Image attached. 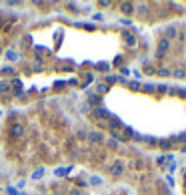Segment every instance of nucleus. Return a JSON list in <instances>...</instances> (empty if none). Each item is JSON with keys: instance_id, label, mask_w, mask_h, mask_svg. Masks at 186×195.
<instances>
[{"instance_id": "8", "label": "nucleus", "mask_w": 186, "mask_h": 195, "mask_svg": "<svg viewBox=\"0 0 186 195\" xmlns=\"http://www.w3.org/2000/svg\"><path fill=\"white\" fill-rule=\"evenodd\" d=\"M88 139H90L92 143H98L100 139H102V135H100V133H96V131H92V133H88Z\"/></svg>"}, {"instance_id": "4", "label": "nucleus", "mask_w": 186, "mask_h": 195, "mask_svg": "<svg viewBox=\"0 0 186 195\" xmlns=\"http://www.w3.org/2000/svg\"><path fill=\"white\" fill-rule=\"evenodd\" d=\"M122 38H124V40H126V44H136V36L134 34H130V32H126V30H124V32H122Z\"/></svg>"}, {"instance_id": "21", "label": "nucleus", "mask_w": 186, "mask_h": 195, "mask_svg": "<svg viewBox=\"0 0 186 195\" xmlns=\"http://www.w3.org/2000/svg\"><path fill=\"white\" fill-rule=\"evenodd\" d=\"M170 145H172V143H170V141H160V147H162V149H170Z\"/></svg>"}, {"instance_id": "2", "label": "nucleus", "mask_w": 186, "mask_h": 195, "mask_svg": "<svg viewBox=\"0 0 186 195\" xmlns=\"http://www.w3.org/2000/svg\"><path fill=\"white\" fill-rule=\"evenodd\" d=\"M122 171H124V163H122V161H114V163L110 165V173H112V175H120Z\"/></svg>"}, {"instance_id": "17", "label": "nucleus", "mask_w": 186, "mask_h": 195, "mask_svg": "<svg viewBox=\"0 0 186 195\" xmlns=\"http://www.w3.org/2000/svg\"><path fill=\"white\" fill-rule=\"evenodd\" d=\"M96 91L102 95V92H106L108 91V85H104V82H100V85H96Z\"/></svg>"}, {"instance_id": "7", "label": "nucleus", "mask_w": 186, "mask_h": 195, "mask_svg": "<svg viewBox=\"0 0 186 195\" xmlns=\"http://www.w3.org/2000/svg\"><path fill=\"white\" fill-rule=\"evenodd\" d=\"M70 169H72V167H70V165H68V167H58V169H56V175H58V177H64V175H68V173H70Z\"/></svg>"}, {"instance_id": "6", "label": "nucleus", "mask_w": 186, "mask_h": 195, "mask_svg": "<svg viewBox=\"0 0 186 195\" xmlns=\"http://www.w3.org/2000/svg\"><path fill=\"white\" fill-rule=\"evenodd\" d=\"M120 10L124 12V14H130V12L134 10V4H132V2H122V4H120Z\"/></svg>"}, {"instance_id": "14", "label": "nucleus", "mask_w": 186, "mask_h": 195, "mask_svg": "<svg viewBox=\"0 0 186 195\" xmlns=\"http://www.w3.org/2000/svg\"><path fill=\"white\" fill-rule=\"evenodd\" d=\"M174 141H178V143H186V131H182V133H178L174 137Z\"/></svg>"}, {"instance_id": "29", "label": "nucleus", "mask_w": 186, "mask_h": 195, "mask_svg": "<svg viewBox=\"0 0 186 195\" xmlns=\"http://www.w3.org/2000/svg\"><path fill=\"white\" fill-rule=\"evenodd\" d=\"M70 195H80V191H70Z\"/></svg>"}, {"instance_id": "5", "label": "nucleus", "mask_w": 186, "mask_h": 195, "mask_svg": "<svg viewBox=\"0 0 186 195\" xmlns=\"http://www.w3.org/2000/svg\"><path fill=\"white\" fill-rule=\"evenodd\" d=\"M22 133H24V127H22V125H18V123L12 127V131H10V135H12V137H20Z\"/></svg>"}, {"instance_id": "3", "label": "nucleus", "mask_w": 186, "mask_h": 195, "mask_svg": "<svg viewBox=\"0 0 186 195\" xmlns=\"http://www.w3.org/2000/svg\"><path fill=\"white\" fill-rule=\"evenodd\" d=\"M94 115L98 117V119H110V117H112L108 111H106V109H102V107H98V109L94 111Z\"/></svg>"}, {"instance_id": "12", "label": "nucleus", "mask_w": 186, "mask_h": 195, "mask_svg": "<svg viewBox=\"0 0 186 195\" xmlns=\"http://www.w3.org/2000/svg\"><path fill=\"white\" fill-rule=\"evenodd\" d=\"M124 137L130 139V137H136V133H134V129H130V127H124Z\"/></svg>"}, {"instance_id": "26", "label": "nucleus", "mask_w": 186, "mask_h": 195, "mask_svg": "<svg viewBox=\"0 0 186 195\" xmlns=\"http://www.w3.org/2000/svg\"><path fill=\"white\" fill-rule=\"evenodd\" d=\"M160 75H162V77H168V75H170V70H168V69H160Z\"/></svg>"}, {"instance_id": "16", "label": "nucleus", "mask_w": 186, "mask_h": 195, "mask_svg": "<svg viewBox=\"0 0 186 195\" xmlns=\"http://www.w3.org/2000/svg\"><path fill=\"white\" fill-rule=\"evenodd\" d=\"M140 87H142V85H140L138 80H130V82H128V89H132V91H136V89H140Z\"/></svg>"}, {"instance_id": "10", "label": "nucleus", "mask_w": 186, "mask_h": 195, "mask_svg": "<svg viewBox=\"0 0 186 195\" xmlns=\"http://www.w3.org/2000/svg\"><path fill=\"white\" fill-rule=\"evenodd\" d=\"M164 34H166V38H172V36H176V28L174 26H166Z\"/></svg>"}, {"instance_id": "27", "label": "nucleus", "mask_w": 186, "mask_h": 195, "mask_svg": "<svg viewBox=\"0 0 186 195\" xmlns=\"http://www.w3.org/2000/svg\"><path fill=\"white\" fill-rule=\"evenodd\" d=\"M116 80H118V79H116V77H112V75L106 77V82H116Z\"/></svg>"}, {"instance_id": "1", "label": "nucleus", "mask_w": 186, "mask_h": 195, "mask_svg": "<svg viewBox=\"0 0 186 195\" xmlns=\"http://www.w3.org/2000/svg\"><path fill=\"white\" fill-rule=\"evenodd\" d=\"M168 48H170V40H168V38H162V40L158 42V48H156V58H164Z\"/></svg>"}, {"instance_id": "30", "label": "nucleus", "mask_w": 186, "mask_h": 195, "mask_svg": "<svg viewBox=\"0 0 186 195\" xmlns=\"http://www.w3.org/2000/svg\"><path fill=\"white\" fill-rule=\"evenodd\" d=\"M184 179H186V169H184Z\"/></svg>"}, {"instance_id": "15", "label": "nucleus", "mask_w": 186, "mask_h": 195, "mask_svg": "<svg viewBox=\"0 0 186 195\" xmlns=\"http://www.w3.org/2000/svg\"><path fill=\"white\" fill-rule=\"evenodd\" d=\"M102 183V177H98V175H92L90 177V185H100Z\"/></svg>"}, {"instance_id": "28", "label": "nucleus", "mask_w": 186, "mask_h": 195, "mask_svg": "<svg viewBox=\"0 0 186 195\" xmlns=\"http://www.w3.org/2000/svg\"><path fill=\"white\" fill-rule=\"evenodd\" d=\"M158 89H160V92H166V89H168V87H166V85H158Z\"/></svg>"}, {"instance_id": "22", "label": "nucleus", "mask_w": 186, "mask_h": 195, "mask_svg": "<svg viewBox=\"0 0 186 195\" xmlns=\"http://www.w3.org/2000/svg\"><path fill=\"white\" fill-rule=\"evenodd\" d=\"M142 89H144V91H148V92H152L154 91V85H148V82H146V85H142Z\"/></svg>"}, {"instance_id": "19", "label": "nucleus", "mask_w": 186, "mask_h": 195, "mask_svg": "<svg viewBox=\"0 0 186 195\" xmlns=\"http://www.w3.org/2000/svg\"><path fill=\"white\" fill-rule=\"evenodd\" d=\"M8 89H10L8 82H0V92H8Z\"/></svg>"}, {"instance_id": "24", "label": "nucleus", "mask_w": 186, "mask_h": 195, "mask_svg": "<svg viewBox=\"0 0 186 195\" xmlns=\"http://www.w3.org/2000/svg\"><path fill=\"white\" fill-rule=\"evenodd\" d=\"M112 137L116 139V141H122V135H120V133H116V131H112Z\"/></svg>"}, {"instance_id": "18", "label": "nucleus", "mask_w": 186, "mask_h": 195, "mask_svg": "<svg viewBox=\"0 0 186 195\" xmlns=\"http://www.w3.org/2000/svg\"><path fill=\"white\" fill-rule=\"evenodd\" d=\"M0 72H2V75H14V69H12V67H2Z\"/></svg>"}, {"instance_id": "13", "label": "nucleus", "mask_w": 186, "mask_h": 195, "mask_svg": "<svg viewBox=\"0 0 186 195\" xmlns=\"http://www.w3.org/2000/svg\"><path fill=\"white\" fill-rule=\"evenodd\" d=\"M42 175H44V169H42V167H38L36 171H32V179H40Z\"/></svg>"}, {"instance_id": "20", "label": "nucleus", "mask_w": 186, "mask_h": 195, "mask_svg": "<svg viewBox=\"0 0 186 195\" xmlns=\"http://www.w3.org/2000/svg\"><path fill=\"white\" fill-rule=\"evenodd\" d=\"M96 69H98V70H108L110 67L106 65V62H98V65H96Z\"/></svg>"}, {"instance_id": "11", "label": "nucleus", "mask_w": 186, "mask_h": 195, "mask_svg": "<svg viewBox=\"0 0 186 195\" xmlns=\"http://www.w3.org/2000/svg\"><path fill=\"white\" fill-rule=\"evenodd\" d=\"M88 103L96 107V105H100V97H98V95H90V97H88Z\"/></svg>"}, {"instance_id": "23", "label": "nucleus", "mask_w": 186, "mask_h": 195, "mask_svg": "<svg viewBox=\"0 0 186 195\" xmlns=\"http://www.w3.org/2000/svg\"><path fill=\"white\" fill-rule=\"evenodd\" d=\"M174 77H178V79H180V77H184V70H182V69H176L174 70Z\"/></svg>"}, {"instance_id": "9", "label": "nucleus", "mask_w": 186, "mask_h": 195, "mask_svg": "<svg viewBox=\"0 0 186 195\" xmlns=\"http://www.w3.org/2000/svg\"><path fill=\"white\" fill-rule=\"evenodd\" d=\"M4 57L8 58L10 62H14V60H18V54H16V50H6V54Z\"/></svg>"}, {"instance_id": "25", "label": "nucleus", "mask_w": 186, "mask_h": 195, "mask_svg": "<svg viewBox=\"0 0 186 195\" xmlns=\"http://www.w3.org/2000/svg\"><path fill=\"white\" fill-rule=\"evenodd\" d=\"M6 191H8V195H18V191H16V189H14V187H8V189H6Z\"/></svg>"}, {"instance_id": "31", "label": "nucleus", "mask_w": 186, "mask_h": 195, "mask_svg": "<svg viewBox=\"0 0 186 195\" xmlns=\"http://www.w3.org/2000/svg\"><path fill=\"white\" fill-rule=\"evenodd\" d=\"M0 52H2V50H0Z\"/></svg>"}]
</instances>
